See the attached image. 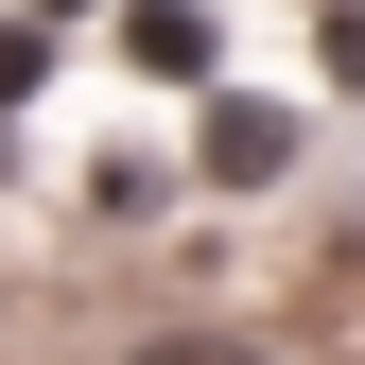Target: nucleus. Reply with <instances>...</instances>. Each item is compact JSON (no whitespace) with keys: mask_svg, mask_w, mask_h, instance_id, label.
<instances>
[{"mask_svg":"<svg viewBox=\"0 0 365 365\" xmlns=\"http://www.w3.org/2000/svg\"><path fill=\"white\" fill-rule=\"evenodd\" d=\"M279 157H296V122H279V105H244V87H226V105H209V140H192V174H209V192H261Z\"/></svg>","mask_w":365,"mask_h":365,"instance_id":"obj_1","label":"nucleus"},{"mask_svg":"<svg viewBox=\"0 0 365 365\" xmlns=\"http://www.w3.org/2000/svg\"><path fill=\"white\" fill-rule=\"evenodd\" d=\"M122 53H140L157 87H192V70H209V18H192V0H140V18H122Z\"/></svg>","mask_w":365,"mask_h":365,"instance_id":"obj_2","label":"nucleus"},{"mask_svg":"<svg viewBox=\"0 0 365 365\" xmlns=\"http://www.w3.org/2000/svg\"><path fill=\"white\" fill-rule=\"evenodd\" d=\"M140 365H261V348H140Z\"/></svg>","mask_w":365,"mask_h":365,"instance_id":"obj_3","label":"nucleus"},{"mask_svg":"<svg viewBox=\"0 0 365 365\" xmlns=\"http://www.w3.org/2000/svg\"><path fill=\"white\" fill-rule=\"evenodd\" d=\"M53 18H87V0H53Z\"/></svg>","mask_w":365,"mask_h":365,"instance_id":"obj_4","label":"nucleus"}]
</instances>
